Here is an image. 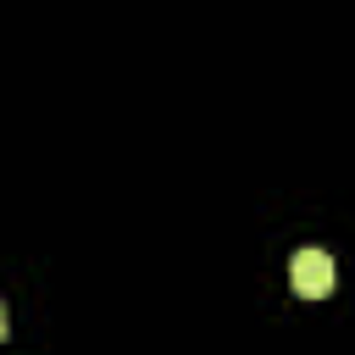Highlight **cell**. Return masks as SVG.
Returning a JSON list of instances; mask_svg holds the SVG:
<instances>
[{
  "mask_svg": "<svg viewBox=\"0 0 355 355\" xmlns=\"http://www.w3.org/2000/svg\"><path fill=\"white\" fill-rule=\"evenodd\" d=\"M288 283H294L300 300H322V294L333 288V255H327V250H294Z\"/></svg>",
  "mask_w": 355,
  "mask_h": 355,
  "instance_id": "6da1fadb",
  "label": "cell"
},
{
  "mask_svg": "<svg viewBox=\"0 0 355 355\" xmlns=\"http://www.w3.org/2000/svg\"><path fill=\"white\" fill-rule=\"evenodd\" d=\"M6 327H11V322H6V305H0V338H6Z\"/></svg>",
  "mask_w": 355,
  "mask_h": 355,
  "instance_id": "7a4b0ae2",
  "label": "cell"
}]
</instances>
